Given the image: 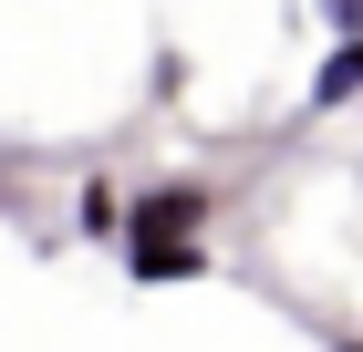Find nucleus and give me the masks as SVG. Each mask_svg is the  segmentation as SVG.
<instances>
[{"label": "nucleus", "instance_id": "nucleus-6", "mask_svg": "<svg viewBox=\"0 0 363 352\" xmlns=\"http://www.w3.org/2000/svg\"><path fill=\"white\" fill-rule=\"evenodd\" d=\"M333 352H363V342H333Z\"/></svg>", "mask_w": 363, "mask_h": 352}, {"label": "nucleus", "instance_id": "nucleus-3", "mask_svg": "<svg viewBox=\"0 0 363 352\" xmlns=\"http://www.w3.org/2000/svg\"><path fill=\"white\" fill-rule=\"evenodd\" d=\"M342 104H363V42H333L311 62V114H342Z\"/></svg>", "mask_w": 363, "mask_h": 352}, {"label": "nucleus", "instance_id": "nucleus-5", "mask_svg": "<svg viewBox=\"0 0 363 352\" xmlns=\"http://www.w3.org/2000/svg\"><path fill=\"white\" fill-rule=\"evenodd\" d=\"M311 11H322V31H333V42H363V0H311Z\"/></svg>", "mask_w": 363, "mask_h": 352}, {"label": "nucleus", "instance_id": "nucleus-2", "mask_svg": "<svg viewBox=\"0 0 363 352\" xmlns=\"http://www.w3.org/2000/svg\"><path fill=\"white\" fill-rule=\"evenodd\" d=\"M208 270H218L208 239H125V280H145V290H187Z\"/></svg>", "mask_w": 363, "mask_h": 352}, {"label": "nucleus", "instance_id": "nucleus-1", "mask_svg": "<svg viewBox=\"0 0 363 352\" xmlns=\"http://www.w3.org/2000/svg\"><path fill=\"white\" fill-rule=\"evenodd\" d=\"M208 228H218V187L208 176H156V187L125 197V239H208Z\"/></svg>", "mask_w": 363, "mask_h": 352}, {"label": "nucleus", "instance_id": "nucleus-4", "mask_svg": "<svg viewBox=\"0 0 363 352\" xmlns=\"http://www.w3.org/2000/svg\"><path fill=\"white\" fill-rule=\"evenodd\" d=\"M73 217H84V239H125V187H114V176H94Z\"/></svg>", "mask_w": 363, "mask_h": 352}]
</instances>
